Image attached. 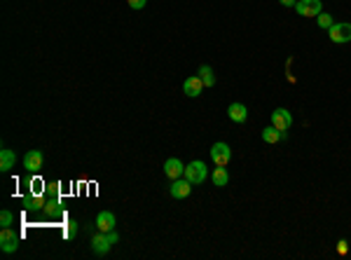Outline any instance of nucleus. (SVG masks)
<instances>
[{
  "label": "nucleus",
  "mask_w": 351,
  "mask_h": 260,
  "mask_svg": "<svg viewBox=\"0 0 351 260\" xmlns=\"http://www.w3.org/2000/svg\"><path fill=\"white\" fill-rule=\"evenodd\" d=\"M31 192H45V188H43V181H40V178H36V181L31 183Z\"/></svg>",
  "instance_id": "393cba45"
},
{
  "label": "nucleus",
  "mask_w": 351,
  "mask_h": 260,
  "mask_svg": "<svg viewBox=\"0 0 351 260\" xmlns=\"http://www.w3.org/2000/svg\"><path fill=\"white\" fill-rule=\"evenodd\" d=\"M183 176H185L192 185H201V183L208 178V169H206V164H204L201 159H194V162L185 164V173H183Z\"/></svg>",
  "instance_id": "f03ea898"
},
{
  "label": "nucleus",
  "mask_w": 351,
  "mask_h": 260,
  "mask_svg": "<svg viewBox=\"0 0 351 260\" xmlns=\"http://www.w3.org/2000/svg\"><path fill=\"white\" fill-rule=\"evenodd\" d=\"M117 239H120V234H117L115 230H110V232H99V230H96V234L92 237L89 248H92V253L96 255V258H103V255L110 253L113 244H117Z\"/></svg>",
  "instance_id": "f257e3e1"
},
{
  "label": "nucleus",
  "mask_w": 351,
  "mask_h": 260,
  "mask_svg": "<svg viewBox=\"0 0 351 260\" xmlns=\"http://www.w3.org/2000/svg\"><path fill=\"white\" fill-rule=\"evenodd\" d=\"M346 244H349L346 239H339V244H337V253H342V255H344V253L349 251V246H346Z\"/></svg>",
  "instance_id": "a878e982"
},
{
  "label": "nucleus",
  "mask_w": 351,
  "mask_h": 260,
  "mask_svg": "<svg viewBox=\"0 0 351 260\" xmlns=\"http://www.w3.org/2000/svg\"><path fill=\"white\" fill-rule=\"evenodd\" d=\"M199 78L204 82V87H213L215 85V75H213V68L211 66H199Z\"/></svg>",
  "instance_id": "6ab92c4d"
},
{
  "label": "nucleus",
  "mask_w": 351,
  "mask_h": 260,
  "mask_svg": "<svg viewBox=\"0 0 351 260\" xmlns=\"http://www.w3.org/2000/svg\"><path fill=\"white\" fill-rule=\"evenodd\" d=\"M279 3L283 8H295V5H297V0H279Z\"/></svg>",
  "instance_id": "bb28decb"
},
{
  "label": "nucleus",
  "mask_w": 351,
  "mask_h": 260,
  "mask_svg": "<svg viewBox=\"0 0 351 260\" xmlns=\"http://www.w3.org/2000/svg\"><path fill=\"white\" fill-rule=\"evenodd\" d=\"M201 89H204V82H201L199 75H192V78H187L185 82H183V92H185L190 99L199 96V94H201Z\"/></svg>",
  "instance_id": "2eb2a0df"
},
{
  "label": "nucleus",
  "mask_w": 351,
  "mask_h": 260,
  "mask_svg": "<svg viewBox=\"0 0 351 260\" xmlns=\"http://www.w3.org/2000/svg\"><path fill=\"white\" fill-rule=\"evenodd\" d=\"M94 227H96L99 232L115 230V213L113 211H101L99 216H96V220H94Z\"/></svg>",
  "instance_id": "9b49d317"
},
{
  "label": "nucleus",
  "mask_w": 351,
  "mask_h": 260,
  "mask_svg": "<svg viewBox=\"0 0 351 260\" xmlns=\"http://www.w3.org/2000/svg\"><path fill=\"white\" fill-rule=\"evenodd\" d=\"M183 173H185V166L180 162L178 157H169L164 162V176L169 181H176V178H183Z\"/></svg>",
  "instance_id": "1a4fd4ad"
},
{
  "label": "nucleus",
  "mask_w": 351,
  "mask_h": 260,
  "mask_svg": "<svg viewBox=\"0 0 351 260\" xmlns=\"http://www.w3.org/2000/svg\"><path fill=\"white\" fill-rule=\"evenodd\" d=\"M15 164H17V152L3 145V150H0V171H3V173L12 171V169H15Z\"/></svg>",
  "instance_id": "4468645a"
},
{
  "label": "nucleus",
  "mask_w": 351,
  "mask_h": 260,
  "mask_svg": "<svg viewBox=\"0 0 351 260\" xmlns=\"http://www.w3.org/2000/svg\"><path fill=\"white\" fill-rule=\"evenodd\" d=\"M12 223H15V216H12V211H8V209L0 211V227H10Z\"/></svg>",
  "instance_id": "412c9836"
},
{
  "label": "nucleus",
  "mask_w": 351,
  "mask_h": 260,
  "mask_svg": "<svg viewBox=\"0 0 351 260\" xmlns=\"http://www.w3.org/2000/svg\"><path fill=\"white\" fill-rule=\"evenodd\" d=\"M316 24H318L321 29H330L335 22H332V15H328V12H321V15L316 17Z\"/></svg>",
  "instance_id": "aec40b11"
},
{
  "label": "nucleus",
  "mask_w": 351,
  "mask_h": 260,
  "mask_svg": "<svg viewBox=\"0 0 351 260\" xmlns=\"http://www.w3.org/2000/svg\"><path fill=\"white\" fill-rule=\"evenodd\" d=\"M43 152L40 150H29L26 155H24V169L29 173H36L40 166H43Z\"/></svg>",
  "instance_id": "9d476101"
},
{
  "label": "nucleus",
  "mask_w": 351,
  "mask_h": 260,
  "mask_svg": "<svg viewBox=\"0 0 351 260\" xmlns=\"http://www.w3.org/2000/svg\"><path fill=\"white\" fill-rule=\"evenodd\" d=\"M208 155H211V159H213V164H215V166H227V164H229V159H232V148H229L227 143L218 141V143L211 145Z\"/></svg>",
  "instance_id": "7ed1b4c3"
},
{
  "label": "nucleus",
  "mask_w": 351,
  "mask_h": 260,
  "mask_svg": "<svg viewBox=\"0 0 351 260\" xmlns=\"http://www.w3.org/2000/svg\"><path fill=\"white\" fill-rule=\"evenodd\" d=\"M272 124L279 131H288L290 127H293V113L286 110V108H276L272 113Z\"/></svg>",
  "instance_id": "0eeeda50"
},
{
  "label": "nucleus",
  "mask_w": 351,
  "mask_h": 260,
  "mask_svg": "<svg viewBox=\"0 0 351 260\" xmlns=\"http://www.w3.org/2000/svg\"><path fill=\"white\" fill-rule=\"evenodd\" d=\"M295 12L300 17H309V19H316V17L323 12V3L321 0H297L295 5Z\"/></svg>",
  "instance_id": "39448f33"
},
{
  "label": "nucleus",
  "mask_w": 351,
  "mask_h": 260,
  "mask_svg": "<svg viewBox=\"0 0 351 260\" xmlns=\"http://www.w3.org/2000/svg\"><path fill=\"white\" fill-rule=\"evenodd\" d=\"M190 192H192V183L187 181L185 176H183V178H176V181H171L169 195H171L173 199H185V197H190Z\"/></svg>",
  "instance_id": "6e6552de"
},
{
  "label": "nucleus",
  "mask_w": 351,
  "mask_h": 260,
  "mask_svg": "<svg viewBox=\"0 0 351 260\" xmlns=\"http://www.w3.org/2000/svg\"><path fill=\"white\" fill-rule=\"evenodd\" d=\"M43 213H47V216H59V213H64L61 197H47V202H45V206H43Z\"/></svg>",
  "instance_id": "dca6fc26"
},
{
  "label": "nucleus",
  "mask_w": 351,
  "mask_h": 260,
  "mask_svg": "<svg viewBox=\"0 0 351 260\" xmlns=\"http://www.w3.org/2000/svg\"><path fill=\"white\" fill-rule=\"evenodd\" d=\"M260 136H262V141H265V143L274 145V143H279V141H281V131L272 124V127H265V129L260 131Z\"/></svg>",
  "instance_id": "a211bd4d"
},
{
  "label": "nucleus",
  "mask_w": 351,
  "mask_h": 260,
  "mask_svg": "<svg viewBox=\"0 0 351 260\" xmlns=\"http://www.w3.org/2000/svg\"><path fill=\"white\" fill-rule=\"evenodd\" d=\"M75 234H78V223H75V220L66 223V227H64V237H66V239H75Z\"/></svg>",
  "instance_id": "4be33fe9"
},
{
  "label": "nucleus",
  "mask_w": 351,
  "mask_h": 260,
  "mask_svg": "<svg viewBox=\"0 0 351 260\" xmlns=\"http://www.w3.org/2000/svg\"><path fill=\"white\" fill-rule=\"evenodd\" d=\"M211 181H213L215 188H225L229 183V176H227V169L225 166H215L213 173H211Z\"/></svg>",
  "instance_id": "f3484780"
},
{
  "label": "nucleus",
  "mask_w": 351,
  "mask_h": 260,
  "mask_svg": "<svg viewBox=\"0 0 351 260\" xmlns=\"http://www.w3.org/2000/svg\"><path fill=\"white\" fill-rule=\"evenodd\" d=\"M227 115H229V120H232V122L244 124L246 120H248V108H246L244 103H229Z\"/></svg>",
  "instance_id": "ddd939ff"
},
{
  "label": "nucleus",
  "mask_w": 351,
  "mask_h": 260,
  "mask_svg": "<svg viewBox=\"0 0 351 260\" xmlns=\"http://www.w3.org/2000/svg\"><path fill=\"white\" fill-rule=\"evenodd\" d=\"M19 232H15L12 227H3L0 230V248L3 253H15L19 248Z\"/></svg>",
  "instance_id": "423d86ee"
},
{
  "label": "nucleus",
  "mask_w": 351,
  "mask_h": 260,
  "mask_svg": "<svg viewBox=\"0 0 351 260\" xmlns=\"http://www.w3.org/2000/svg\"><path fill=\"white\" fill-rule=\"evenodd\" d=\"M45 190H47V197H59L61 195V183H50Z\"/></svg>",
  "instance_id": "5701e85b"
},
{
  "label": "nucleus",
  "mask_w": 351,
  "mask_h": 260,
  "mask_svg": "<svg viewBox=\"0 0 351 260\" xmlns=\"http://www.w3.org/2000/svg\"><path fill=\"white\" fill-rule=\"evenodd\" d=\"M328 36H330V40H332L335 45L351 43V24H346V22L332 24V26L328 29Z\"/></svg>",
  "instance_id": "20e7f679"
},
{
  "label": "nucleus",
  "mask_w": 351,
  "mask_h": 260,
  "mask_svg": "<svg viewBox=\"0 0 351 260\" xmlns=\"http://www.w3.org/2000/svg\"><path fill=\"white\" fill-rule=\"evenodd\" d=\"M45 202H47V199L43 197V192H29V195L22 199V204H24V209L26 211H43Z\"/></svg>",
  "instance_id": "f8f14e48"
},
{
  "label": "nucleus",
  "mask_w": 351,
  "mask_h": 260,
  "mask_svg": "<svg viewBox=\"0 0 351 260\" xmlns=\"http://www.w3.org/2000/svg\"><path fill=\"white\" fill-rule=\"evenodd\" d=\"M145 3H148V0H127V5H129L131 10H143Z\"/></svg>",
  "instance_id": "b1692460"
}]
</instances>
